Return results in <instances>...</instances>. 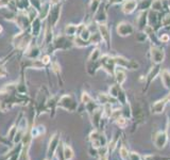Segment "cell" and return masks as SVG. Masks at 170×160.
Masks as SVG:
<instances>
[{
  "label": "cell",
  "instance_id": "cell-8",
  "mask_svg": "<svg viewBox=\"0 0 170 160\" xmlns=\"http://www.w3.org/2000/svg\"><path fill=\"white\" fill-rule=\"evenodd\" d=\"M64 160H71L73 158V151L71 149V147L68 145L64 146Z\"/></svg>",
  "mask_w": 170,
  "mask_h": 160
},
{
  "label": "cell",
  "instance_id": "cell-13",
  "mask_svg": "<svg viewBox=\"0 0 170 160\" xmlns=\"http://www.w3.org/2000/svg\"><path fill=\"white\" fill-rule=\"evenodd\" d=\"M82 101H83L84 104H88V103H90V97L88 96L87 93H83V95H82Z\"/></svg>",
  "mask_w": 170,
  "mask_h": 160
},
{
  "label": "cell",
  "instance_id": "cell-3",
  "mask_svg": "<svg viewBox=\"0 0 170 160\" xmlns=\"http://www.w3.org/2000/svg\"><path fill=\"white\" fill-rule=\"evenodd\" d=\"M151 53H152V60H153L155 63H161V62L164 61L165 53L162 49L154 47L151 49Z\"/></svg>",
  "mask_w": 170,
  "mask_h": 160
},
{
  "label": "cell",
  "instance_id": "cell-12",
  "mask_svg": "<svg viewBox=\"0 0 170 160\" xmlns=\"http://www.w3.org/2000/svg\"><path fill=\"white\" fill-rule=\"evenodd\" d=\"M120 155H121V157H122V159H127L129 156V152L128 149L124 147V146H122L121 149H120Z\"/></svg>",
  "mask_w": 170,
  "mask_h": 160
},
{
  "label": "cell",
  "instance_id": "cell-6",
  "mask_svg": "<svg viewBox=\"0 0 170 160\" xmlns=\"http://www.w3.org/2000/svg\"><path fill=\"white\" fill-rule=\"evenodd\" d=\"M165 106H166V99L159 100L152 106V110H153L154 113H162L165 109Z\"/></svg>",
  "mask_w": 170,
  "mask_h": 160
},
{
  "label": "cell",
  "instance_id": "cell-14",
  "mask_svg": "<svg viewBox=\"0 0 170 160\" xmlns=\"http://www.w3.org/2000/svg\"><path fill=\"white\" fill-rule=\"evenodd\" d=\"M152 8L155 9V10H159V9H162V3H161V1H155V2H153Z\"/></svg>",
  "mask_w": 170,
  "mask_h": 160
},
{
  "label": "cell",
  "instance_id": "cell-15",
  "mask_svg": "<svg viewBox=\"0 0 170 160\" xmlns=\"http://www.w3.org/2000/svg\"><path fill=\"white\" fill-rule=\"evenodd\" d=\"M130 157H131V160H140V157L138 156L137 153H131Z\"/></svg>",
  "mask_w": 170,
  "mask_h": 160
},
{
  "label": "cell",
  "instance_id": "cell-5",
  "mask_svg": "<svg viewBox=\"0 0 170 160\" xmlns=\"http://www.w3.org/2000/svg\"><path fill=\"white\" fill-rule=\"evenodd\" d=\"M135 8H136V1L135 0H128L123 6V12L127 14H130L135 10Z\"/></svg>",
  "mask_w": 170,
  "mask_h": 160
},
{
  "label": "cell",
  "instance_id": "cell-18",
  "mask_svg": "<svg viewBox=\"0 0 170 160\" xmlns=\"http://www.w3.org/2000/svg\"><path fill=\"white\" fill-rule=\"evenodd\" d=\"M6 75V72L3 68H0V77H4Z\"/></svg>",
  "mask_w": 170,
  "mask_h": 160
},
{
  "label": "cell",
  "instance_id": "cell-19",
  "mask_svg": "<svg viewBox=\"0 0 170 160\" xmlns=\"http://www.w3.org/2000/svg\"><path fill=\"white\" fill-rule=\"evenodd\" d=\"M51 1H52V2L54 3V2H56V1H58V0H51Z\"/></svg>",
  "mask_w": 170,
  "mask_h": 160
},
{
  "label": "cell",
  "instance_id": "cell-7",
  "mask_svg": "<svg viewBox=\"0 0 170 160\" xmlns=\"http://www.w3.org/2000/svg\"><path fill=\"white\" fill-rule=\"evenodd\" d=\"M161 78H162V81L165 87L167 88V89H170V73L167 70H163L162 75H161Z\"/></svg>",
  "mask_w": 170,
  "mask_h": 160
},
{
  "label": "cell",
  "instance_id": "cell-16",
  "mask_svg": "<svg viewBox=\"0 0 170 160\" xmlns=\"http://www.w3.org/2000/svg\"><path fill=\"white\" fill-rule=\"evenodd\" d=\"M161 41H163V42H165V43H167L168 41H169V37H168L167 34H164V35L161 37Z\"/></svg>",
  "mask_w": 170,
  "mask_h": 160
},
{
  "label": "cell",
  "instance_id": "cell-2",
  "mask_svg": "<svg viewBox=\"0 0 170 160\" xmlns=\"http://www.w3.org/2000/svg\"><path fill=\"white\" fill-rule=\"evenodd\" d=\"M117 32L121 37H127V35L132 34V32H133V27L128 23H121L118 25Z\"/></svg>",
  "mask_w": 170,
  "mask_h": 160
},
{
  "label": "cell",
  "instance_id": "cell-20",
  "mask_svg": "<svg viewBox=\"0 0 170 160\" xmlns=\"http://www.w3.org/2000/svg\"><path fill=\"white\" fill-rule=\"evenodd\" d=\"M1 31H2V28H1V26H0V32H1Z\"/></svg>",
  "mask_w": 170,
  "mask_h": 160
},
{
  "label": "cell",
  "instance_id": "cell-4",
  "mask_svg": "<svg viewBox=\"0 0 170 160\" xmlns=\"http://www.w3.org/2000/svg\"><path fill=\"white\" fill-rule=\"evenodd\" d=\"M58 144H59V137H58V135H54L49 142V147H48V155L49 156H53L56 147H58Z\"/></svg>",
  "mask_w": 170,
  "mask_h": 160
},
{
  "label": "cell",
  "instance_id": "cell-11",
  "mask_svg": "<svg viewBox=\"0 0 170 160\" xmlns=\"http://www.w3.org/2000/svg\"><path fill=\"white\" fill-rule=\"evenodd\" d=\"M117 124L119 127L124 128V127L127 126V120L124 118H117Z\"/></svg>",
  "mask_w": 170,
  "mask_h": 160
},
{
  "label": "cell",
  "instance_id": "cell-9",
  "mask_svg": "<svg viewBox=\"0 0 170 160\" xmlns=\"http://www.w3.org/2000/svg\"><path fill=\"white\" fill-rule=\"evenodd\" d=\"M116 78H117L118 83L122 84L124 82V80H126V74H124V72L121 70H116Z\"/></svg>",
  "mask_w": 170,
  "mask_h": 160
},
{
  "label": "cell",
  "instance_id": "cell-17",
  "mask_svg": "<svg viewBox=\"0 0 170 160\" xmlns=\"http://www.w3.org/2000/svg\"><path fill=\"white\" fill-rule=\"evenodd\" d=\"M49 56H45L44 58H43V60H42V62L44 63V64H47V63H49Z\"/></svg>",
  "mask_w": 170,
  "mask_h": 160
},
{
  "label": "cell",
  "instance_id": "cell-1",
  "mask_svg": "<svg viewBox=\"0 0 170 160\" xmlns=\"http://www.w3.org/2000/svg\"><path fill=\"white\" fill-rule=\"evenodd\" d=\"M167 135L164 131H159L156 133V136L154 137V144L157 149H164L165 145L167 144Z\"/></svg>",
  "mask_w": 170,
  "mask_h": 160
},
{
  "label": "cell",
  "instance_id": "cell-10",
  "mask_svg": "<svg viewBox=\"0 0 170 160\" xmlns=\"http://www.w3.org/2000/svg\"><path fill=\"white\" fill-rule=\"evenodd\" d=\"M100 31H101V35H102V37L105 39L106 42H109L110 41V32H109V30H107V28H106L104 25H100Z\"/></svg>",
  "mask_w": 170,
  "mask_h": 160
}]
</instances>
